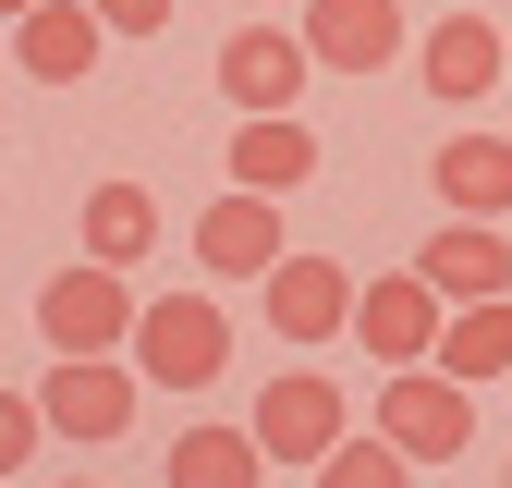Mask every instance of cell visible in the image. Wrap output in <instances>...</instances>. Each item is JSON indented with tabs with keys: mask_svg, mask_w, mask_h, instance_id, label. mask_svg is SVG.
Listing matches in <instances>:
<instances>
[{
	"mask_svg": "<svg viewBox=\"0 0 512 488\" xmlns=\"http://www.w3.org/2000/svg\"><path fill=\"white\" fill-rule=\"evenodd\" d=\"M244 440H256V464H330V452L354 440V403H342L330 366H281V379L256 391Z\"/></svg>",
	"mask_w": 512,
	"mask_h": 488,
	"instance_id": "1",
	"label": "cell"
},
{
	"mask_svg": "<svg viewBox=\"0 0 512 488\" xmlns=\"http://www.w3.org/2000/svg\"><path fill=\"white\" fill-rule=\"evenodd\" d=\"M232 366V318L208 293H159V305H135V379H159V391H208Z\"/></svg>",
	"mask_w": 512,
	"mask_h": 488,
	"instance_id": "2",
	"label": "cell"
},
{
	"mask_svg": "<svg viewBox=\"0 0 512 488\" xmlns=\"http://www.w3.org/2000/svg\"><path fill=\"white\" fill-rule=\"evenodd\" d=\"M135 366H122V354H49V379L25 391L37 403V427H49V440H122V427H135Z\"/></svg>",
	"mask_w": 512,
	"mask_h": 488,
	"instance_id": "3",
	"label": "cell"
},
{
	"mask_svg": "<svg viewBox=\"0 0 512 488\" xmlns=\"http://www.w3.org/2000/svg\"><path fill=\"white\" fill-rule=\"evenodd\" d=\"M378 440L403 464H452L476 452V391H452L439 366H403V379H378Z\"/></svg>",
	"mask_w": 512,
	"mask_h": 488,
	"instance_id": "4",
	"label": "cell"
},
{
	"mask_svg": "<svg viewBox=\"0 0 512 488\" xmlns=\"http://www.w3.org/2000/svg\"><path fill=\"white\" fill-rule=\"evenodd\" d=\"M37 342L49 354H110V342H135V281L122 269H49L37 281Z\"/></svg>",
	"mask_w": 512,
	"mask_h": 488,
	"instance_id": "5",
	"label": "cell"
},
{
	"mask_svg": "<svg viewBox=\"0 0 512 488\" xmlns=\"http://www.w3.org/2000/svg\"><path fill=\"white\" fill-rule=\"evenodd\" d=\"M439 305L415 269H378V281H354V318H342V342H366L378 354V379H403V366H427V342H439Z\"/></svg>",
	"mask_w": 512,
	"mask_h": 488,
	"instance_id": "6",
	"label": "cell"
},
{
	"mask_svg": "<svg viewBox=\"0 0 512 488\" xmlns=\"http://www.w3.org/2000/svg\"><path fill=\"white\" fill-rule=\"evenodd\" d=\"M305 37L269 13V25H244V37H220V98L244 110V122H269V110H305Z\"/></svg>",
	"mask_w": 512,
	"mask_h": 488,
	"instance_id": "7",
	"label": "cell"
},
{
	"mask_svg": "<svg viewBox=\"0 0 512 488\" xmlns=\"http://www.w3.org/2000/svg\"><path fill=\"white\" fill-rule=\"evenodd\" d=\"M415 281H427L439 305H500V293H512V244H500V220H439V232L415 244Z\"/></svg>",
	"mask_w": 512,
	"mask_h": 488,
	"instance_id": "8",
	"label": "cell"
},
{
	"mask_svg": "<svg viewBox=\"0 0 512 488\" xmlns=\"http://www.w3.org/2000/svg\"><path fill=\"white\" fill-rule=\"evenodd\" d=\"M293 37H305L317 74H378V61L403 49V0H305Z\"/></svg>",
	"mask_w": 512,
	"mask_h": 488,
	"instance_id": "9",
	"label": "cell"
},
{
	"mask_svg": "<svg viewBox=\"0 0 512 488\" xmlns=\"http://www.w3.org/2000/svg\"><path fill=\"white\" fill-rule=\"evenodd\" d=\"M256 293H269V330L281 342H342V318H354V269L342 257H281Z\"/></svg>",
	"mask_w": 512,
	"mask_h": 488,
	"instance_id": "10",
	"label": "cell"
},
{
	"mask_svg": "<svg viewBox=\"0 0 512 488\" xmlns=\"http://www.w3.org/2000/svg\"><path fill=\"white\" fill-rule=\"evenodd\" d=\"M196 269L269 281V269H281V196H208V208H196Z\"/></svg>",
	"mask_w": 512,
	"mask_h": 488,
	"instance_id": "11",
	"label": "cell"
},
{
	"mask_svg": "<svg viewBox=\"0 0 512 488\" xmlns=\"http://www.w3.org/2000/svg\"><path fill=\"white\" fill-rule=\"evenodd\" d=\"M427 366H439L452 391H500V379H512V293H500V305H452L439 342H427Z\"/></svg>",
	"mask_w": 512,
	"mask_h": 488,
	"instance_id": "12",
	"label": "cell"
},
{
	"mask_svg": "<svg viewBox=\"0 0 512 488\" xmlns=\"http://www.w3.org/2000/svg\"><path fill=\"white\" fill-rule=\"evenodd\" d=\"M415 74H427V98H452V110L488 98V86H500V25H488V13H439L427 49H415Z\"/></svg>",
	"mask_w": 512,
	"mask_h": 488,
	"instance_id": "13",
	"label": "cell"
},
{
	"mask_svg": "<svg viewBox=\"0 0 512 488\" xmlns=\"http://www.w3.org/2000/svg\"><path fill=\"white\" fill-rule=\"evenodd\" d=\"M305 171H317V135H305V110L232 122V196H293Z\"/></svg>",
	"mask_w": 512,
	"mask_h": 488,
	"instance_id": "14",
	"label": "cell"
},
{
	"mask_svg": "<svg viewBox=\"0 0 512 488\" xmlns=\"http://www.w3.org/2000/svg\"><path fill=\"white\" fill-rule=\"evenodd\" d=\"M147 257H159V196H147V183H98V196H86V269L135 281Z\"/></svg>",
	"mask_w": 512,
	"mask_h": 488,
	"instance_id": "15",
	"label": "cell"
},
{
	"mask_svg": "<svg viewBox=\"0 0 512 488\" xmlns=\"http://www.w3.org/2000/svg\"><path fill=\"white\" fill-rule=\"evenodd\" d=\"M13 61H25L37 86H74L86 61H98V13H86V0H37V13L13 25Z\"/></svg>",
	"mask_w": 512,
	"mask_h": 488,
	"instance_id": "16",
	"label": "cell"
},
{
	"mask_svg": "<svg viewBox=\"0 0 512 488\" xmlns=\"http://www.w3.org/2000/svg\"><path fill=\"white\" fill-rule=\"evenodd\" d=\"M439 208L452 220H512V147L500 135H452L439 147Z\"/></svg>",
	"mask_w": 512,
	"mask_h": 488,
	"instance_id": "17",
	"label": "cell"
},
{
	"mask_svg": "<svg viewBox=\"0 0 512 488\" xmlns=\"http://www.w3.org/2000/svg\"><path fill=\"white\" fill-rule=\"evenodd\" d=\"M269 464H256V440L244 427H183L171 440V488H256Z\"/></svg>",
	"mask_w": 512,
	"mask_h": 488,
	"instance_id": "18",
	"label": "cell"
},
{
	"mask_svg": "<svg viewBox=\"0 0 512 488\" xmlns=\"http://www.w3.org/2000/svg\"><path fill=\"white\" fill-rule=\"evenodd\" d=\"M317 488H415V464H403L391 440H342L330 464H317Z\"/></svg>",
	"mask_w": 512,
	"mask_h": 488,
	"instance_id": "19",
	"label": "cell"
},
{
	"mask_svg": "<svg viewBox=\"0 0 512 488\" xmlns=\"http://www.w3.org/2000/svg\"><path fill=\"white\" fill-rule=\"evenodd\" d=\"M37 440H49L37 403H25V391H0V476H25V464H37Z\"/></svg>",
	"mask_w": 512,
	"mask_h": 488,
	"instance_id": "20",
	"label": "cell"
},
{
	"mask_svg": "<svg viewBox=\"0 0 512 488\" xmlns=\"http://www.w3.org/2000/svg\"><path fill=\"white\" fill-rule=\"evenodd\" d=\"M86 13H98V37H159L171 0H86Z\"/></svg>",
	"mask_w": 512,
	"mask_h": 488,
	"instance_id": "21",
	"label": "cell"
},
{
	"mask_svg": "<svg viewBox=\"0 0 512 488\" xmlns=\"http://www.w3.org/2000/svg\"><path fill=\"white\" fill-rule=\"evenodd\" d=\"M25 13H37V0H0V25H25Z\"/></svg>",
	"mask_w": 512,
	"mask_h": 488,
	"instance_id": "22",
	"label": "cell"
},
{
	"mask_svg": "<svg viewBox=\"0 0 512 488\" xmlns=\"http://www.w3.org/2000/svg\"><path fill=\"white\" fill-rule=\"evenodd\" d=\"M500 74H512V25H500Z\"/></svg>",
	"mask_w": 512,
	"mask_h": 488,
	"instance_id": "23",
	"label": "cell"
},
{
	"mask_svg": "<svg viewBox=\"0 0 512 488\" xmlns=\"http://www.w3.org/2000/svg\"><path fill=\"white\" fill-rule=\"evenodd\" d=\"M500 488H512V464H500Z\"/></svg>",
	"mask_w": 512,
	"mask_h": 488,
	"instance_id": "24",
	"label": "cell"
},
{
	"mask_svg": "<svg viewBox=\"0 0 512 488\" xmlns=\"http://www.w3.org/2000/svg\"><path fill=\"white\" fill-rule=\"evenodd\" d=\"M74 488H98V476H74Z\"/></svg>",
	"mask_w": 512,
	"mask_h": 488,
	"instance_id": "25",
	"label": "cell"
},
{
	"mask_svg": "<svg viewBox=\"0 0 512 488\" xmlns=\"http://www.w3.org/2000/svg\"><path fill=\"white\" fill-rule=\"evenodd\" d=\"M293 13H305V0H293Z\"/></svg>",
	"mask_w": 512,
	"mask_h": 488,
	"instance_id": "26",
	"label": "cell"
},
{
	"mask_svg": "<svg viewBox=\"0 0 512 488\" xmlns=\"http://www.w3.org/2000/svg\"><path fill=\"white\" fill-rule=\"evenodd\" d=\"M500 391H512V379H500Z\"/></svg>",
	"mask_w": 512,
	"mask_h": 488,
	"instance_id": "27",
	"label": "cell"
}]
</instances>
